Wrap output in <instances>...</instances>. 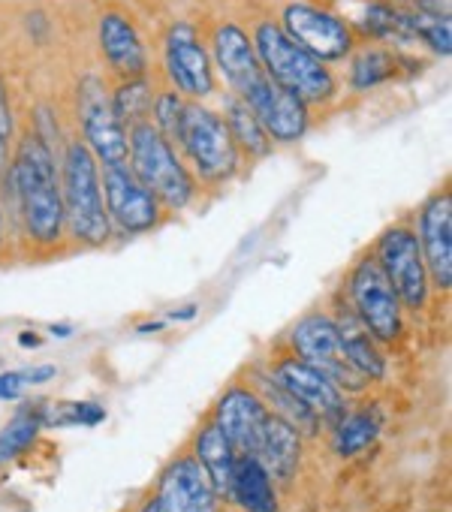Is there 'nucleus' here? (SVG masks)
Returning a JSON list of instances; mask_svg holds the SVG:
<instances>
[{
    "mask_svg": "<svg viewBox=\"0 0 452 512\" xmlns=\"http://www.w3.org/2000/svg\"><path fill=\"white\" fill-rule=\"evenodd\" d=\"M196 461L205 470L214 494L230 500L233 497V473H236L239 452L233 449V443L223 437V431L214 422H208L196 437Z\"/></svg>",
    "mask_w": 452,
    "mask_h": 512,
    "instance_id": "obj_21",
    "label": "nucleus"
},
{
    "mask_svg": "<svg viewBox=\"0 0 452 512\" xmlns=\"http://www.w3.org/2000/svg\"><path fill=\"white\" fill-rule=\"evenodd\" d=\"M251 40H254L257 58H260L266 76L275 85H281L284 91L296 94L305 106L326 103L335 97L338 82H335L332 67L317 61L296 40H290L278 22H260Z\"/></svg>",
    "mask_w": 452,
    "mask_h": 512,
    "instance_id": "obj_3",
    "label": "nucleus"
},
{
    "mask_svg": "<svg viewBox=\"0 0 452 512\" xmlns=\"http://www.w3.org/2000/svg\"><path fill=\"white\" fill-rule=\"evenodd\" d=\"M404 22H407V31L410 37H419L425 46H431L437 55H449L452 43H449V16H434V13H404Z\"/></svg>",
    "mask_w": 452,
    "mask_h": 512,
    "instance_id": "obj_30",
    "label": "nucleus"
},
{
    "mask_svg": "<svg viewBox=\"0 0 452 512\" xmlns=\"http://www.w3.org/2000/svg\"><path fill=\"white\" fill-rule=\"evenodd\" d=\"M419 250L428 269V281L440 290L452 287V199L449 187L434 193L419 214Z\"/></svg>",
    "mask_w": 452,
    "mask_h": 512,
    "instance_id": "obj_14",
    "label": "nucleus"
},
{
    "mask_svg": "<svg viewBox=\"0 0 452 512\" xmlns=\"http://www.w3.org/2000/svg\"><path fill=\"white\" fill-rule=\"evenodd\" d=\"M395 70H398V64H395V55L389 49L368 46V49L356 52L350 61V88L353 91H371V88L389 82L395 76Z\"/></svg>",
    "mask_w": 452,
    "mask_h": 512,
    "instance_id": "obj_26",
    "label": "nucleus"
},
{
    "mask_svg": "<svg viewBox=\"0 0 452 512\" xmlns=\"http://www.w3.org/2000/svg\"><path fill=\"white\" fill-rule=\"evenodd\" d=\"M287 392H293L302 404H308L317 419H338L344 413V398L341 389L323 377L317 368L305 365L302 359H287L278 365V371L272 374Z\"/></svg>",
    "mask_w": 452,
    "mask_h": 512,
    "instance_id": "obj_19",
    "label": "nucleus"
},
{
    "mask_svg": "<svg viewBox=\"0 0 452 512\" xmlns=\"http://www.w3.org/2000/svg\"><path fill=\"white\" fill-rule=\"evenodd\" d=\"M263 470L272 476V479H290L299 467V455H302V440H299V431L290 428L284 419H278L275 413L266 416L263 428H260V437L254 443V452H251Z\"/></svg>",
    "mask_w": 452,
    "mask_h": 512,
    "instance_id": "obj_20",
    "label": "nucleus"
},
{
    "mask_svg": "<svg viewBox=\"0 0 452 512\" xmlns=\"http://www.w3.org/2000/svg\"><path fill=\"white\" fill-rule=\"evenodd\" d=\"M281 28L290 40H296L305 52H311L323 64L344 61L353 52V31L335 13L314 4H290L281 16Z\"/></svg>",
    "mask_w": 452,
    "mask_h": 512,
    "instance_id": "obj_11",
    "label": "nucleus"
},
{
    "mask_svg": "<svg viewBox=\"0 0 452 512\" xmlns=\"http://www.w3.org/2000/svg\"><path fill=\"white\" fill-rule=\"evenodd\" d=\"M13 136H16L13 103H10L7 79H4V73H0V175H4L7 166H10V157H13Z\"/></svg>",
    "mask_w": 452,
    "mask_h": 512,
    "instance_id": "obj_32",
    "label": "nucleus"
},
{
    "mask_svg": "<svg viewBox=\"0 0 452 512\" xmlns=\"http://www.w3.org/2000/svg\"><path fill=\"white\" fill-rule=\"evenodd\" d=\"M55 422L61 425H97L106 419V410L100 404H91V401H82V404H67L61 413L52 416Z\"/></svg>",
    "mask_w": 452,
    "mask_h": 512,
    "instance_id": "obj_33",
    "label": "nucleus"
},
{
    "mask_svg": "<svg viewBox=\"0 0 452 512\" xmlns=\"http://www.w3.org/2000/svg\"><path fill=\"white\" fill-rule=\"evenodd\" d=\"M43 425H46L43 410H22L4 431H0V464H7L19 458L25 449H31Z\"/></svg>",
    "mask_w": 452,
    "mask_h": 512,
    "instance_id": "obj_29",
    "label": "nucleus"
},
{
    "mask_svg": "<svg viewBox=\"0 0 452 512\" xmlns=\"http://www.w3.org/2000/svg\"><path fill=\"white\" fill-rule=\"evenodd\" d=\"M127 166L163 208H184L196 193L193 172L151 121L127 127Z\"/></svg>",
    "mask_w": 452,
    "mask_h": 512,
    "instance_id": "obj_4",
    "label": "nucleus"
},
{
    "mask_svg": "<svg viewBox=\"0 0 452 512\" xmlns=\"http://www.w3.org/2000/svg\"><path fill=\"white\" fill-rule=\"evenodd\" d=\"M154 506L157 512H217V494L196 458H178L160 476Z\"/></svg>",
    "mask_w": 452,
    "mask_h": 512,
    "instance_id": "obj_16",
    "label": "nucleus"
},
{
    "mask_svg": "<svg viewBox=\"0 0 452 512\" xmlns=\"http://www.w3.org/2000/svg\"><path fill=\"white\" fill-rule=\"evenodd\" d=\"M163 70L184 100H205L214 94V64L190 22H175L163 37Z\"/></svg>",
    "mask_w": 452,
    "mask_h": 512,
    "instance_id": "obj_8",
    "label": "nucleus"
},
{
    "mask_svg": "<svg viewBox=\"0 0 452 512\" xmlns=\"http://www.w3.org/2000/svg\"><path fill=\"white\" fill-rule=\"evenodd\" d=\"M239 100H245L248 109L257 115V121L269 133L272 145H290V142H299L308 133V124H311L308 106L296 94H290L281 85H275L269 76H263Z\"/></svg>",
    "mask_w": 452,
    "mask_h": 512,
    "instance_id": "obj_13",
    "label": "nucleus"
},
{
    "mask_svg": "<svg viewBox=\"0 0 452 512\" xmlns=\"http://www.w3.org/2000/svg\"><path fill=\"white\" fill-rule=\"evenodd\" d=\"M266 416H269V407L260 401V395L236 386L220 398L214 425L223 431V437L233 443L239 455H251Z\"/></svg>",
    "mask_w": 452,
    "mask_h": 512,
    "instance_id": "obj_18",
    "label": "nucleus"
},
{
    "mask_svg": "<svg viewBox=\"0 0 452 512\" xmlns=\"http://www.w3.org/2000/svg\"><path fill=\"white\" fill-rule=\"evenodd\" d=\"M7 241V226H4V208H0V247Z\"/></svg>",
    "mask_w": 452,
    "mask_h": 512,
    "instance_id": "obj_35",
    "label": "nucleus"
},
{
    "mask_svg": "<svg viewBox=\"0 0 452 512\" xmlns=\"http://www.w3.org/2000/svg\"><path fill=\"white\" fill-rule=\"evenodd\" d=\"M175 145H181V160L190 163L193 178L202 184H226L242 166V154L223 124V115L199 100H187Z\"/></svg>",
    "mask_w": 452,
    "mask_h": 512,
    "instance_id": "obj_5",
    "label": "nucleus"
},
{
    "mask_svg": "<svg viewBox=\"0 0 452 512\" xmlns=\"http://www.w3.org/2000/svg\"><path fill=\"white\" fill-rule=\"evenodd\" d=\"M61 199L67 232L85 247H103L112 238V223L100 187V163L82 139H73L61 160Z\"/></svg>",
    "mask_w": 452,
    "mask_h": 512,
    "instance_id": "obj_2",
    "label": "nucleus"
},
{
    "mask_svg": "<svg viewBox=\"0 0 452 512\" xmlns=\"http://www.w3.org/2000/svg\"><path fill=\"white\" fill-rule=\"evenodd\" d=\"M100 187H103V202L112 229L139 235V232H151L163 220V205L154 199L151 190L139 184V178L130 172L127 163L103 166Z\"/></svg>",
    "mask_w": 452,
    "mask_h": 512,
    "instance_id": "obj_9",
    "label": "nucleus"
},
{
    "mask_svg": "<svg viewBox=\"0 0 452 512\" xmlns=\"http://www.w3.org/2000/svg\"><path fill=\"white\" fill-rule=\"evenodd\" d=\"M4 178L10 181L13 208L22 220L25 235L40 247L58 244L67 232V220L61 199V169L46 136H22Z\"/></svg>",
    "mask_w": 452,
    "mask_h": 512,
    "instance_id": "obj_1",
    "label": "nucleus"
},
{
    "mask_svg": "<svg viewBox=\"0 0 452 512\" xmlns=\"http://www.w3.org/2000/svg\"><path fill=\"white\" fill-rule=\"evenodd\" d=\"M97 43L109 64V70L121 79L148 76V49L136 31V25L124 13H103L97 25Z\"/></svg>",
    "mask_w": 452,
    "mask_h": 512,
    "instance_id": "obj_17",
    "label": "nucleus"
},
{
    "mask_svg": "<svg viewBox=\"0 0 452 512\" xmlns=\"http://www.w3.org/2000/svg\"><path fill=\"white\" fill-rule=\"evenodd\" d=\"M223 109H226V112H223V124H226V130H230V136H233L239 154H248V157L260 160V157H266V154L272 151L269 133L263 130V124H260L257 115L248 109L245 100H239L236 94H230V97H226V106H223Z\"/></svg>",
    "mask_w": 452,
    "mask_h": 512,
    "instance_id": "obj_24",
    "label": "nucleus"
},
{
    "mask_svg": "<svg viewBox=\"0 0 452 512\" xmlns=\"http://www.w3.org/2000/svg\"><path fill=\"white\" fill-rule=\"evenodd\" d=\"M335 329H338V338H341V347H344L347 362H350L365 380L383 377L386 362H383V356L377 353L374 338H371L368 329L359 323V317H356V314H344L341 320H335Z\"/></svg>",
    "mask_w": 452,
    "mask_h": 512,
    "instance_id": "obj_23",
    "label": "nucleus"
},
{
    "mask_svg": "<svg viewBox=\"0 0 452 512\" xmlns=\"http://www.w3.org/2000/svg\"><path fill=\"white\" fill-rule=\"evenodd\" d=\"M380 425H383V419L377 416V410H359V413L344 416L335 431V452L356 455V452L368 449L374 443V437L380 434Z\"/></svg>",
    "mask_w": 452,
    "mask_h": 512,
    "instance_id": "obj_28",
    "label": "nucleus"
},
{
    "mask_svg": "<svg viewBox=\"0 0 452 512\" xmlns=\"http://www.w3.org/2000/svg\"><path fill=\"white\" fill-rule=\"evenodd\" d=\"M293 347L299 353V359L311 368H317L323 377H329L338 389H350L359 392L365 389V377L347 362L335 320L323 317V314H311L305 320L296 323L293 329Z\"/></svg>",
    "mask_w": 452,
    "mask_h": 512,
    "instance_id": "obj_10",
    "label": "nucleus"
},
{
    "mask_svg": "<svg viewBox=\"0 0 452 512\" xmlns=\"http://www.w3.org/2000/svg\"><path fill=\"white\" fill-rule=\"evenodd\" d=\"M208 55H211V64L220 70V76L226 79V85H230V91L236 97H245L266 76V70H263V64L257 58L254 40L236 22H223V25L214 28Z\"/></svg>",
    "mask_w": 452,
    "mask_h": 512,
    "instance_id": "obj_15",
    "label": "nucleus"
},
{
    "mask_svg": "<svg viewBox=\"0 0 452 512\" xmlns=\"http://www.w3.org/2000/svg\"><path fill=\"white\" fill-rule=\"evenodd\" d=\"M25 374L22 371H10V374H0V398L10 401V398H19L22 389H25Z\"/></svg>",
    "mask_w": 452,
    "mask_h": 512,
    "instance_id": "obj_34",
    "label": "nucleus"
},
{
    "mask_svg": "<svg viewBox=\"0 0 452 512\" xmlns=\"http://www.w3.org/2000/svg\"><path fill=\"white\" fill-rule=\"evenodd\" d=\"M374 260L383 269V275L389 278V284L395 287L401 305L407 308H425L428 302V269L419 250V238L413 229L407 226H392L380 235L377 247H374Z\"/></svg>",
    "mask_w": 452,
    "mask_h": 512,
    "instance_id": "obj_6",
    "label": "nucleus"
},
{
    "mask_svg": "<svg viewBox=\"0 0 452 512\" xmlns=\"http://www.w3.org/2000/svg\"><path fill=\"white\" fill-rule=\"evenodd\" d=\"M184 106H187V100H184L178 91H172V88H169V91H160V94H154L148 121H151L169 142H175V139H178V127H181Z\"/></svg>",
    "mask_w": 452,
    "mask_h": 512,
    "instance_id": "obj_31",
    "label": "nucleus"
},
{
    "mask_svg": "<svg viewBox=\"0 0 452 512\" xmlns=\"http://www.w3.org/2000/svg\"><path fill=\"white\" fill-rule=\"evenodd\" d=\"M245 512H278V494L272 476L254 455H239L233 473V497Z\"/></svg>",
    "mask_w": 452,
    "mask_h": 512,
    "instance_id": "obj_22",
    "label": "nucleus"
},
{
    "mask_svg": "<svg viewBox=\"0 0 452 512\" xmlns=\"http://www.w3.org/2000/svg\"><path fill=\"white\" fill-rule=\"evenodd\" d=\"M139 512H157V506H154V500H148V503H145V506H142Z\"/></svg>",
    "mask_w": 452,
    "mask_h": 512,
    "instance_id": "obj_36",
    "label": "nucleus"
},
{
    "mask_svg": "<svg viewBox=\"0 0 452 512\" xmlns=\"http://www.w3.org/2000/svg\"><path fill=\"white\" fill-rule=\"evenodd\" d=\"M257 386L263 392L260 401L269 404L278 419H284L290 428L305 431V434H314L317 431V413L308 404H302L293 392H287L275 377H257Z\"/></svg>",
    "mask_w": 452,
    "mask_h": 512,
    "instance_id": "obj_25",
    "label": "nucleus"
},
{
    "mask_svg": "<svg viewBox=\"0 0 452 512\" xmlns=\"http://www.w3.org/2000/svg\"><path fill=\"white\" fill-rule=\"evenodd\" d=\"M109 103H112V112L118 115V121L124 127H133L139 121H148L151 103H154V88H151L148 76L121 79V85L115 88V94L109 97Z\"/></svg>",
    "mask_w": 452,
    "mask_h": 512,
    "instance_id": "obj_27",
    "label": "nucleus"
},
{
    "mask_svg": "<svg viewBox=\"0 0 452 512\" xmlns=\"http://www.w3.org/2000/svg\"><path fill=\"white\" fill-rule=\"evenodd\" d=\"M350 299L359 323L368 329L374 341H395L401 335V299L374 256L359 260L350 275Z\"/></svg>",
    "mask_w": 452,
    "mask_h": 512,
    "instance_id": "obj_7",
    "label": "nucleus"
},
{
    "mask_svg": "<svg viewBox=\"0 0 452 512\" xmlns=\"http://www.w3.org/2000/svg\"><path fill=\"white\" fill-rule=\"evenodd\" d=\"M79 124L85 136L82 142L91 148L97 163H127V127L112 112L109 94L97 76H88L79 85Z\"/></svg>",
    "mask_w": 452,
    "mask_h": 512,
    "instance_id": "obj_12",
    "label": "nucleus"
}]
</instances>
